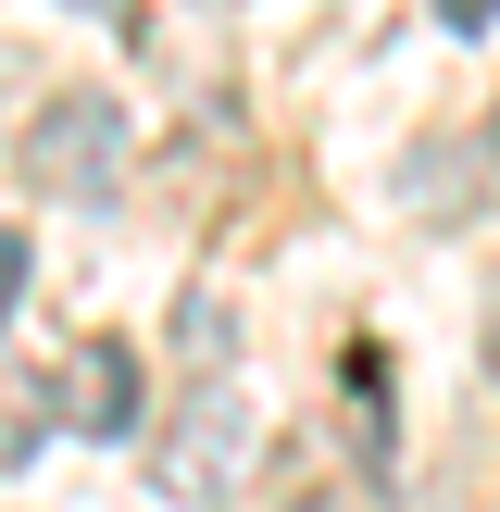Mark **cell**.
<instances>
[{
	"label": "cell",
	"instance_id": "cell-1",
	"mask_svg": "<svg viewBox=\"0 0 500 512\" xmlns=\"http://www.w3.org/2000/svg\"><path fill=\"white\" fill-rule=\"evenodd\" d=\"M238 463H250V400L225 388V375H200V388L175 400V425L150 438V488L175 512H213V500H238Z\"/></svg>",
	"mask_w": 500,
	"mask_h": 512
},
{
	"label": "cell",
	"instance_id": "cell-2",
	"mask_svg": "<svg viewBox=\"0 0 500 512\" xmlns=\"http://www.w3.org/2000/svg\"><path fill=\"white\" fill-rule=\"evenodd\" d=\"M25 175H38L50 200H113L125 188V113L100 88H63L25 113Z\"/></svg>",
	"mask_w": 500,
	"mask_h": 512
},
{
	"label": "cell",
	"instance_id": "cell-3",
	"mask_svg": "<svg viewBox=\"0 0 500 512\" xmlns=\"http://www.w3.org/2000/svg\"><path fill=\"white\" fill-rule=\"evenodd\" d=\"M50 413H63L75 438H138V350H113V338L63 350V388H50Z\"/></svg>",
	"mask_w": 500,
	"mask_h": 512
},
{
	"label": "cell",
	"instance_id": "cell-4",
	"mask_svg": "<svg viewBox=\"0 0 500 512\" xmlns=\"http://www.w3.org/2000/svg\"><path fill=\"white\" fill-rule=\"evenodd\" d=\"M175 350H188V363H200V375H213V363H225V300H213V288H200V300H188V313H175Z\"/></svg>",
	"mask_w": 500,
	"mask_h": 512
},
{
	"label": "cell",
	"instance_id": "cell-5",
	"mask_svg": "<svg viewBox=\"0 0 500 512\" xmlns=\"http://www.w3.org/2000/svg\"><path fill=\"white\" fill-rule=\"evenodd\" d=\"M438 13H450V25H488V13H500V0H438Z\"/></svg>",
	"mask_w": 500,
	"mask_h": 512
},
{
	"label": "cell",
	"instance_id": "cell-6",
	"mask_svg": "<svg viewBox=\"0 0 500 512\" xmlns=\"http://www.w3.org/2000/svg\"><path fill=\"white\" fill-rule=\"evenodd\" d=\"M288 512H350V500H338V488H313V500H288Z\"/></svg>",
	"mask_w": 500,
	"mask_h": 512
},
{
	"label": "cell",
	"instance_id": "cell-7",
	"mask_svg": "<svg viewBox=\"0 0 500 512\" xmlns=\"http://www.w3.org/2000/svg\"><path fill=\"white\" fill-rule=\"evenodd\" d=\"M63 13H113V0H63Z\"/></svg>",
	"mask_w": 500,
	"mask_h": 512
},
{
	"label": "cell",
	"instance_id": "cell-8",
	"mask_svg": "<svg viewBox=\"0 0 500 512\" xmlns=\"http://www.w3.org/2000/svg\"><path fill=\"white\" fill-rule=\"evenodd\" d=\"M488 375H500V325H488Z\"/></svg>",
	"mask_w": 500,
	"mask_h": 512
}]
</instances>
